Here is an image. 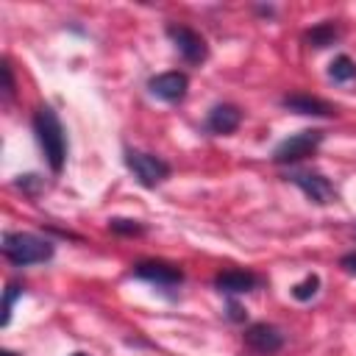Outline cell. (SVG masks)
<instances>
[{"instance_id": "30bf717a", "label": "cell", "mask_w": 356, "mask_h": 356, "mask_svg": "<svg viewBox=\"0 0 356 356\" xmlns=\"http://www.w3.org/2000/svg\"><path fill=\"white\" fill-rule=\"evenodd\" d=\"M281 106L295 111V114H303V117H334L337 108L323 100V97H314V95H306V92H292V95H284L281 97Z\"/></svg>"}, {"instance_id": "5b68a950", "label": "cell", "mask_w": 356, "mask_h": 356, "mask_svg": "<svg viewBox=\"0 0 356 356\" xmlns=\"http://www.w3.org/2000/svg\"><path fill=\"white\" fill-rule=\"evenodd\" d=\"M167 36L172 39V44H175V50L181 53V58L186 61V64H203L206 58H209V44H206V39L195 31V28H189V25H167Z\"/></svg>"}, {"instance_id": "9c48e42d", "label": "cell", "mask_w": 356, "mask_h": 356, "mask_svg": "<svg viewBox=\"0 0 356 356\" xmlns=\"http://www.w3.org/2000/svg\"><path fill=\"white\" fill-rule=\"evenodd\" d=\"M147 89H150L153 97H159V100H164V103H178V100L186 97L189 78H186V72H178V70L161 72V75H153V78L147 81Z\"/></svg>"}, {"instance_id": "44dd1931", "label": "cell", "mask_w": 356, "mask_h": 356, "mask_svg": "<svg viewBox=\"0 0 356 356\" xmlns=\"http://www.w3.org/2000/svg\"><path fill=\"white\" fill-rule=\"evenodd\" d=\"M72 356H86V353H72Z\"/></svg>"}, {"instance_id": "d6986e66", "label": "cell", "mask_w": 356, "mask_h": 356, "mask_svg": "<svg viewBox=\"0 0 356 356\" xmlns=\"http://www.w3.org/2000/svg\"><path fill=\"white\" fill-rule=\"evenodd\" d=\"M339 267H342L345 273L356 275V250H353V253H345V256L339 259Z\"/></svg>"}, {"instance_id": "9a60e30c", "label": "cell", "mask_w": 356, "mask_h": 356, "mask_svg": "<svg viewBox=\"0 0 356 356\" xmlns=\"http://www.w3.org/2000/svg\"><path fill=\"white\" fill-rule=\"evenodd\" d=\"M320 292V275H306L303 281H298L295 286H292V298L295 300H300V303H306V300H312L314 295Z\"/></svg>"}, {"instance_id": "ffe728a7", "label": "cell", "mask_w": 356, "mask_h": 356, "mask_svg": "<svg viewBox=\"0 0 356 356\" xmlns=\"http://www.w3.org/2000/svg\"><path fill=\"white\" fill-rule=\"evenodd\" d=\"M228 317H231L234 323H242V320H245V312H242V306L231 300V303H228Z\"/></svg>"}, {"instance_id": "7c38bea8", "label": "cell", "mask_w": 356, "mask_h": 356, "mask_svg": "<svg viewBox=\"0 0 356 356\" xmlns=\"http://www.w3.org/2000/svg\"><path fill=\"white\" fill-rule=\"evenodd\" d=\"M214 286L222 295H245L259 286V275L250 270H222L214 275Z\"/></svg>"}, {"instance_id": "52a82bcc", "label": "cell", "mask_w": 356, "mask_h": 356, "mask_svg": "<svg viewBox=\"0 0 356 356\" xmlns=\"http://www.w3.org/2000/svg\"><path fill=\"white\" fill-rule=\"evenodd\" d=\"M242 339H245V348L253 356H275L284 348L281 328H275L270 323H253V325H248V331H245Z\"/></svg>"}, {"instance_id": "7a4b0ae2", "label": "cell", "mask_w": 356, "mask_h": 356, "mask_svg": "<svg viewBox=\"0 0 356 356\" xmlns=\"http://www.w3.org/2000/svg\"><path fill=\"white\" fill-rule=\"evenodd\" d=\"M56 253L53 242L31 234V231H6L3 234V256L14 267H28V264H44Z\"/></svg>"}, {"instance_id": "2e32d148", "label": "cell", "mask_w": 356, "mask_h": 356, "mask_svg": "<svg viewBox=\"0 0 356 356\" xmlns=\"http://www.w3.org/2000/svg\"><path fill=\"white\" fill-rule=\"evenodd\" d=\"M108 228L114 234H120V236H139V234H145V225L139 220H128V217H111Z\"/></svg>"}, {"instance_id": "5bb4252c", "label": "cell", "mask_w": 356, "mask_h": 356, "mask_svg": "<svg viewBox=\"0 0 356 356\" xmlns=\"http://www.w3.org/2000/svg\"><path fill=\"white\" fill-rule=\"evenodd\" d=\"M328 78L334 81V83H348V81H353L356 78V61L350 58V56H337L331 64H328Z\"/></svg>"}, {"instance_id": "8992f818", "label": "cell", "mask_w": 356, "mask_h": 356, "mask_svg": "<svg viewBox=\"0 0 356 356\" xmlns=\"http://www.w3.org/2000/svg\"><path fill=\"white\" fill-rule=\"evenodd\" d=\"M286 178H289L312 203H317V206H328V203L337 197L334 184H331L323 172H317V170H292Z\"/></svg>"}, {"instance_id": "ba28073f", "label": "cell", "mask_w": 356, "mask_h": 356, "mask_svg": "<svg viewBox=\"0 0 356 356\" xmlns=\"http://www.w3.org/2000/svg\"><path fill=\"white\" fill-rule=\"evenodd\" d=\"M134 275L139 281H147L153 286H178L184 281V270L178 264H170V261H159V259H147V261H136L134 264Z\"/></svg>"}, {"instance_id": "ac0fdd59", "label": "cell", "mask_w": 356, "mask_h": 356, "mask_svg": "<svg viewBox=\"0 0 356 356\" xmlns=\"http://www.w3.org/2000/svg\"><path fill=\"white\" fill-rule=\"evenodd\" d=\"M0 72H3V97H6V100H11V95H14V75H11V64H8V61H3V64H0Z\"/></svg>"}, {"instance_id": "3957f363", "label": "cell", "mask_w": 356, "mask_h": 356, "mask_svg": "<svg viewBox=\"0 0 356 356\" xmlns=\"http://www.w3.org/2000/svg\"><path fill=\"white\" fill-rule=\"evenodd\" d=\"M323 142V131L317 128H306V131H298L286 139H281L273 150V161L275 164H298L303 161L306 156H312Z\"/></svg>"}, {"instance_id": "e0dca14e", "label": "cell", "mask_w": 356, "mask_h": 356, "mask_svg": "<svg viewBox=\"0 0 356 356\" xmlns=\"http://www.w3.org/2000/svg\"><path fill=\"white\" fill-rule=\"evenodd\" d=\"M22 295V286L19 284H8V289H6V298H3V325H8V320H11V309H14V300Z\"/></svg>"}, {"instance_id": "6da1fadb", "label": "cell", "mask_w": 356, "mask_h": 356, "mask_svg": "<svg viewBox=\"0 0 356 356\" xmlns=\"http://www.w3.org/2000/svg\"><path fill=\"white\" fill-rule=\"evenodd\" d=\"M33 134L39 139V147H42L50 170L61 172V167L67 161V136H64V125H61L58 114L50 106L36 108V114H33Z\"/></svg>"}, {"instance_id": "4fadbf2b", "label": "cell", "mask_w": 356, "mask_h": 356, "mask_svg": "<svg viewBox=\"0 0 356 356\" xmlns=\"http://www.w3.org/2000/svg\"><path fill=\"white\" fill-rule=\"evenodd\" d=\"M337 36H339V31H337L334 22H317V25H312V28L303 33L306 44H312V47H328V44L337 42Z\"/></svg>"}, {"instance_id": "277c9868", "label": "cell", "mask_w": 356, "mask_h": 356, "mask_svg": "<svg viewBox=\"0 0 356 356\" xmlns=\"http://www.w3.org/2000/svg\"><path fill=\"white\" fill-rule=\"evenodd\" d=\"M125 167L134 172V178L142 184V186H147V189H153V186H159L161 181H167V175H170V164L161 159V156H153V153H145V150H125Z\"/></svg>"}, {"instance_id": "8fae6325", "label": "cell", "mask_w": 356, "mask_h": 356, "mask_svg": "<svg viewBox=\"0 0 356 356\" xmlns=\"http://www.w3.org/2000/svg\"><path fill=\"white\" fill-rule=\"evenodd\" d=\"M239 122H242V111L234 103H217L206 117V131L214 136H228L239 128Z\"/></svg>"}]
</instances>
